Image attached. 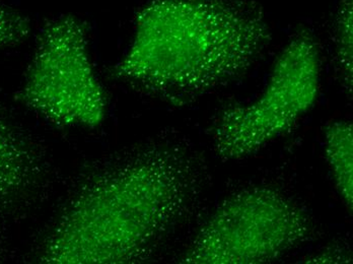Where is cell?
<instances>
[{
    "label": "cell",
    "mask_w": 353,
    "mask_h": 264,
    "mask_svg": "<svg viewBox=\"0 0 353 264\" xmlns=\"http://www.w3.org/2000/svg\"><path fill=\"white\" fill-rule=\"evenodd\" d=\"M16 100L55 125L94 128L102 123L107 98L90 59L83 19L58 17L43 27Z\"/></svg>",
    "instance_id": "cell-5"
},
{
    "label": "cell",
    "mask_w": 353,
    "mask_h": 264,
    "mask_svg": "<svg viewBox=\"0 0 353 264\" xmlns=\"http://www.w3.org/2000/svg\"><path fill=\"white\" fill-rule=\"evenodd\" d=\"M30 33L29 19L0 0V49L19 44Z\"/></svg>",
    "instance_id": "cell-9"
},
{
    "label": "cell",
    "mask_w": 353,
    "mask_h": 264,
    "mask_svg": "<svg viewBox=\"0 0 353 264\" xmlns=\"http://www.w3.org/2000/svg\"><path fill=\"white\" fill-rule=\"evenodd\" d=\"M325 150L336 188L344 205L353 207V128L348 121H334L325 130Z\"/></svg>",
    "instance_id": "cell-7"
},
{
    "label": "cell",
    "mask_w": 353,
    "mask_h": 264,
    "mask_svg": "<svg viewBox=\"0 0 353 264\" xmlns=\"http://www.w3.org/2000/svg\"><path fill=\"white\" fill-rule=\"evenodd\" d=\"M271 40L264 12L247 0H150L112 76L184 105L244 77Z\"/></svg>",
    "instance_id": "cell-2"
},
{
    "label": "cell",
    "mask_w": 353,
    "mask_h": 264,
    "mask_svg": "<svg viewBox=\"0 0 353 264\" xmlns=\"http://www.w3.org/2000/svg\"><path fill=\"white\" fill-rule=\"evenodd\" d=\"M205 170L183 139L139 143L77 177L38 244L46 264H127L152 258L194 212Z\"/></svg>",
    "instance_id": "cell-1"
},
{
    "label": "cell",
    "mask_w": 353,
    "mask_h": 264,
    "mask_svg": "<svg viewBox=\"0 0 353 264\" xmlns=\"http://www.w3.org/2000/svg\"><path fill=\"white\" fill-rule=\"evenodd\" d=\"M0 254H1V249H0Z\"/></svg>",
    "instance_id": "cell-11"
},
{
    "label": "cell",
    "mask_w": 353,
    "mask_h": 264,
    "mask_svg": "<svg viewBox=\"0 0 353 264\" xmlns=\"http://www.w3.org/2000/svg\"><path fill=\"white\" fill-rule=\"evenodd\" d=\"M353 1L340 0L334 21V58L336 68L348 94L353 83Z\"/></svg>",
    "instance_id": "cell-8"
},
{
    "label": "cell",
    "mask_w": 353,
    "mask_h": 264,
    "mask_svg": "<svg viewBox=\"0 0 353 264\" xmlns=\"http://www.w3.org/2000/svg\"><path fill=\"white\" fill-rule=\"evenodd\" d=\"M312 235L311 219L288 195L272 187L245 188L217 207L180 261L268 263L309 241Z\"/></svg>",
    "instance_id": "cell-3"
},
{
    "label": "cell",
    "mask_w": 353,
    "mask_h": 264,
    "mask_svg": "<svg viewBox=\"0 0 353 264\" xmlns=\"http://www.w3.org/2000/svg\"><path fill=\"white\" fill-rule=\"evenodd\" d=\"M50 168L38 143L0 112V216L35 205L48 188Z\"/></svg>",
    "instance_id": "cell-6"
},
{
    "label": "cell",
    "mask_w": 353,
    "mask_h": 264,
    "mask_svg": "<svg viewBox=\"0 0 353 264\" xmlns=\"http://www.w3.org/2000/svg\"><path fill=\"white\" fill-rule=\"evenodd\" d=\"M320 77L317 41L303 30L277 57L262 93L217 116L212 128L217 156L223 161L241 160L290 132L317 102Z\"/></svg>",
    "instance_id": "cell-4"
},
{
    "label": "cell",
    "mask_w": 353,
    "mask_h": 264,
    "mask_svg": "<svg viewBox=\"0 0 353 264\" xmlns=\"http://www.w3.org/2000/svg\"><path fill=\"white\" fill-rule=\"evenodd\" d=\"M352 258H350L345 252H342V250H332L326 251V252H321L320 254L316 256L311 257V258L305 261V263H350Z\"/></svg>",
    "instance_id": "cell-10"
}]
</instances>
